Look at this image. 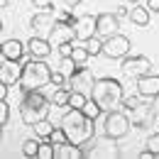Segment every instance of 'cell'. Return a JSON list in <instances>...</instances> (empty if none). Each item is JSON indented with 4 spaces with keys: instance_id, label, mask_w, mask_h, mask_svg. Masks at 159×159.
Wrapping results in <instances>:
<instances>
[{
    "instance_id": "obj_35",
    "label": "cell",
    "mask_w": 159,
    "mask_h": 159,
    "mask_svg": "<svg viewBox=\"0 0 159 159\" xmlns=\"http://www.w3.org/2000/svg\"><path fill=\"white\" fill-rule=\"evenodd\" d=\"M149 103H152V113H154V118L159 120V93H157L152 100H149Z\"/></svg>"
},
{
    "instance_id": "obj_25",
    "label": "cell",
    "mask_w": 159,
    "mask_h": 159,
    "mask_svg": "<svg viewBox=\"0 0 159 159\" xmlns=\"http://www.w3.org/2000/svg\"><path fill=\"white\" fill-rule=\"evenodd\" d=\"M144 149L152 154V157H159V132H152L147 142H144Z\"/></svg>"
},
{
    "instance_id": "obj_40",
    "label": "cell",
    "mask_w": 159,
    "mask_h": 159,
    "mask_svg": "<svg viewBox=\"0 0 159 159\" xmlns=\"http://www.w3.org/2000/svg\"><path fill=\"white\" fill-rule=\"evenodd\" d=\"M5 5H7V0H0V7H5Z\"/></svg>"
},
{
    "instance_id": "obj_19",
    "label": "cell",
    "mask_w": 159,
    "mask_h": 159,
    "mask_svg": "<svg viewBox=\"0 0 159 159\" xmlns=\"http://www.w3.org/2000/svg\"><path fill=\"white\" fill-rule=\"evenodd\" d=\"M130 22L137 25V27H147V25H149V10L142 7V5H135V7L130 10Z\"/></svg>"
},
{
    "instance_id": "obj_2",
    "label": "cell",
    "mask_w": 159,
    "mask_h": 159,
    "mask_svg": "<svg viewBox=\"0 0 159 159\" xmlns=\"http://www.w3.org/2000/svg\"><path fill=\"white\" fill-rule=\"evenodd\" d=\"M91 98L100 105L103 113H110V110H120L122 108V100H125V88L118 79L113 76H105V79H96V86L91 91Z\"/></svg>"
},
{
    "instance_id": "obj_6",
    "label": "cell",
    "mask_w": 159,
    "mask_h": 159,
    "mask_svg": "<svg viewBox=\"0 0 159 159\" xmlns=\"http://www.w3.org/2000/svg\"><path fill=\"white\" fill-rule=\"evenodd\" d=\"M120 69H122V74L125 76H130V79H139V76H144V74H149L152 71V61L147 59L144 54H135V57H122L120 61Z\"/></svg>"
},
{
    "instance_id": "obj_27",
    "label": "cell",
    "mask_w": 159,
    "mask_h": 159,
    "mask_svg": "<svg viewBox=\"0 0 159 159\" xmlns=\"http://www.w3.org/2000/svg\"><path fill=\"white\" fill-rule=\"evenodd\" d=\"M22 152H25V157H37V152H39V137L27 139V142L22 144Z\"/></svg>"
},
{
    "instance_id": "obj_43",
    "label": "cell",
    "mask_w": 159,
    "mask_h": 159,
    "mask_svg": "<svg viewBox=\"0 0 159 159\" xmlns=\"http://www.w3.org/2000/svg\"><path fill=\"white\" fill-rule=\"evenodd\" d=\"M0 32H2V20H0Z\"/></svg>"
},
{
    "instance_id": "obj_42",
    "label": "cell",
    "mask_w": 159,
    "mask_h": 159,
    "mask_svg": "<svg viewBox=\"0 0 159 159\" xmlns=\"http://www.w3.org/2000/svg\"><path fill=\"white\" fill-rule=\"evenodd\" d=\"M0 137H2V125H0Z\"/></svg>"
},
{
    "instance_id": "obj_13",
    "label": "cell",
    "mask_w": 159,
    "mask_h": 159,
    "mask_svg": "<svg viewBox=\"0 0 159 159\" xmlns=\"http://www.w3.org/2000/svg\"><path fill=\"white\" fill-rule=\"evenodd\" d=\"M54 22H57V17H54V7H52V10H37L34 17H32V30L44 37V34L52 32Z\"/></svg>"
},
{
    "instance_id": "obj_14",
    "label": "cell",
    "mask_w": 159,
    "mask_h": 159,
    "mask_svg": "<svg viewBox=\"0 0 159 159\" xmlns=\"http://www.w3.org/2000/svg\"><path fill=\"white\" fill-rule=\"evenodd\" d=\"M74 30H76V39H81V42L96 37V15H81V17H74Z\"/></svg>"
},
{
    "instance_id": "obj_28",
    "label": "cell",
    "mask_w": 159,
    "mask_h": 159,
    "mask_svg": "<svg viewBox=\"0 0 159 159\" xmlns=\"http://www.w3.org/2000/svg\"><path fill=\"white\" fill-rule=\"evenodd\" d=\"M54 88H61V86H66L69 88V76L64 74V71H52V81H49Z\"/></svg>"
},
{
    "instance_id": "obj_30",
    "label": "cell",
    "mask_w": 159,
    "mask_h": 159,
    "mask_svg": "<svg viewBox=\"0 0 159 159\" xmlns=\"http://www.w3.org/2000/svg\"><path fill=\"white\" fill-rule=\"evenodd\" d=\"M139 103H142L139 93H137V96H125V100H122V110H127V113H130V110H132L135 105H139Z\"/></svg>"
},
{
    "instance_id": "obj_18",
    "label": "cell",
    "mask_w": 159,
    "mask_h": 159,
    "mask_svg": "<svg viewBox=\"0 0 159 159\" xmlns=\"http://www.w3.org/2000/svg\"><path fill=\"white\" fill-rule=\"evenodd\" d=\"M25 52H27V47H25L20 39L2 42V57H7V59H17V61H20L22 57H25Z\"/></svg>"
},
{
    "instance_id": "obj_12",
    "label": "cell",
    "mask_w": 159,
    "mask_h": 159,
    "mask_svg": "<svg viewBox=\"0 0 159 159\" xmlns=\"http://www.w3.org/2000/svg\"><path fill=\"white\" fill-rule=\"evenodd\" d=\"M135 86H137V93L142 98L152 100L159 93V74H144V76L135 79Z\"/></svg>"
},
{
    "instance_id": "obj_24",
    "label": "cell",
    "mask_w": 159,
    "mask_h": 159,
    "mask_svg": "<svg viewBox=\"0 0 159 159\" xmlns=\"http://www.w3.org/2000/svg\"><path fill=\"white\" fill-rule=\"evenodd\" d=\"M83 44H86V49H88V54H91V57H96V54H103V42H100L98 34H96V37H91V39H86Z\"/></svg>"
},
{
    "instance_id": "obj_38",
    "label": "cell",
    "mask_w": 159,
    "mask_h": 159,
    "mask_svg": "<svg viewBox=\"0 0 159 159\" xmlns=\"http://www.w3.org/2000/svg\"><path fill=\"white\" fill-rule=\"evenodd\" d=\"M7 88H10V86H5V83L0 81V100H5V98H7Z\"/></svg>"
},
{
    "instance_id": "obj_5",
    "label": "cell",
    "mask_w": 159,
    "mask_h": 159,
    "mask_svg": "<svg viewBox=\"0 0 159 159\" xmlns=\"http://www.w3.org/2000/svg\"><path fill=\"white\" fill-rule=\"evenodd\" d=\"M130 127H132V122H130V115H127V110H110V113H105V120H103V135L110 139V142H118L122 139L127 132H130Z\"/></svg>"
},
{
    "instance_id": "obj_29",
    "label": "cell",
    "mask_w": 159,
    "mask_h": 159,
    "mask_svg": "<svg viewBox=\"0 0 159 159\" xmlns=\"http://www.w3.org/2000/svg\"><path fill=\"white\" fill-rule=\"evenodd\" d=\"M37 157L54 159V144H52V142H42V139H39V152H37Z\"/></svg>"
},
{
    "instance_id": "obj_39",
    "label": "cell",
    "mask_w": 159,
    "mask_h": 159,
    "mask_svg": "<svg viewBox=\"0 0 159 159\" xmlns=\"http://www.w3.org/2000/svg\"><path fill=\"white\" fill-rule=\"evenodd\" d=\"M81 0H64V5H66V7H69V10H74V7H76V5H79Z\"/></svg>"
},
{
    "instance_id": "obj_16",
    "label": "cell",
    "mask_w": 159,
    "mask_h": 159,
    "mask_svg": "<svg viewBox=\"0 0 159 159\" xmlns=\"http://www.w3.org/2000/svg\"><path fill=\"white\" fill-rule=\"evenodd\" d=\"M52 42L47 39V37H42V34H37V37H32V39L27 42V52H30V57H34V59H47L49 54H52Z\"/></svg>"
},
{
    "instance_id": "obj_10",
    "label": "cell",
    "mask_w": 159,
    "mask_h": 159,
    "mask_svg": "<svg viewBox=\"0 0 159 159\" xmlns=\"http://www.w3.org/2000/svg\"><path fill=\"white\" fill-rule=\"evenodd\" d=\"M47 39L52 42V47H59L64 42H76V30H74V22H64V20H57L52 32L47 34Z\"/></svg>"
},
{
    "instance_id": "obj_17",
    "label": "cell",
    "mask_w": 159,
    "mask_h": 159,
    "mask_svg": "<svg viewBox=\"0 0 159 159\" xmlns=\"http://www.w3.org/2000/svg\"><path fill=\"white\" fill-rule=\"evenodd\" d=\"M54 157L57 159H81V157H86V152H83V147L66 139V142L54 144Z\"/></svg>"
},
{
    "instance_id": "obj_34",
    "label": "cell",
    "mask_w": 159,
    "mask_h": 159,
    "mask_svg": "<svg viewBox=\"0 0 159 159\" xmlns=\"http://www.w3.org/2000/svg\"><path fill=\"white\" fill-rule=\"evenodd\" d=\"M32 5L37 10H52L54 7V0H32Z\"/></svg>"
},
{
    "instance_id": "obj_21",
    "label": "cell",
    "mask_w": 159,
    "mask_h": 159,
    "mask_svg": "<svg viewBox=\"0 0 159 159\" xmlns=\"http://www.w3.org/2000/svg\"><path fill=\"white\" fill-rule=\"evenodd\" d=\"M69 59L74 61L76 66H86V61L91 59V54H88V49H86V44H83V42H81V44L74 42V52H71V57H69Z\"/></svg>"
},
{
    "instance_id": "obj_11",
    "label": "cell",
    "mask_w": 159,
    "mask_h": 159,
    "mask_svg": "<svg viewBox=\"0 0 159 159\" xmlns=\"http://www.w3.org/2000/svg\"><path fill=\"white\" fill-rule=\"evenodd\" d=\"M120 32V17L115 12H100L96 15V34L98 37H110Z\"/></svg>"
},
{
    "instance_id": "obj_37",
    "label": "cell",
    "mask_w": 159,
    "mask_h": 159,
    "mask_svg": "<svg viewBox=\"0 0 159 159\" xmlns=\"http://www.w3.org/2000/svg\"><path fill=\"white\" fill-rule=\"evenodd\" d=\"M147 10H149V12H157V15H159V0H147Z\"/></svg>"
},
{
    "instance_id": "obj_23",
    "label": "cell",
    "mask_w": 159,
    "mask_h": 159,
    "mask_svg": "<svg viewBox=\"0 0 159 159\" xmlns=\"http://www.w3.org/2000/svg\"><path fill=\"white\" fill-rule=\"evenodd\" d=\"M81 110H83V115H88L91 120H96L100 113H103V110H100V105H98V103H96L93 98H88V100H86V105H83Z\"/></svg>"
},
{
    "instance_id": "obj_26",
    "label": "cell",
    "mask_w": 159,
    "mask_h": 159,
    "mask_svg": "<svg viewBox=\"0 0 159 159\" xmlns=\"http://www.w3.org/2000/svg\"><path fill=\"white\" fill-rule=\"evenodd\" d=\"M91 98V96H83V93H76V91H71V98H69V108H76L81 110L83 105H86V100Z\"/></svg>"
},
{
    "instance_id": "obj_1",
    "label": "cell",
    "mask_w": 159,
    "mask_h": 159,
    "mask_svg": "<svg viewBox=\"0 0 159 159\" xmlns=\"http://www.w3.org/2000/svg\"><path fill=\"white\" fill-rule=\"evenodd\" d=\"M96 120H91L88 115H83V110H76V108H66V113L61 115V127L66 132L69 142L74 144H91L93 139V132H96Z\"/></svg>"
},
{
    "instance_id": "obj_7",
    "label": "cell",
    "mask_w": 159,
    "mask_h": 159,
    "mask_svg": "<svg viewBox=\"0 0 159 159\" xmlns=\"http://www.w3.org/2000/svg\"><path fill=\"white\" fill-rule=\"evenodd\" d=\"M103 54L108 57V59H122V57H127L130 54V39L125 37V34H110V37H105L103 39Z\"/></svg>"
},
{
    "instance_id": "obj_44",
    "label": "cell",
    "mask_w": 159,
    "mask_h": 159,
    "mask_svg": "<svg viewBox=\"0 0 159 159\" xmlns=\"http://www.w3.org/2000/svg\"><path fill=\"white\" fill-rule=\"evenodd\" d=\"M130 2H139V0H130Z\"/></svg>"
},
{
    "instance_id": "obj_41",
    "label": "cell",
    "mask_w": 159,
    "mask_h": 159,
    "mask_svg": "<svg viewBox=\"0 0 159 159\" xmlns=\"http://www.w3.org/2000/svg\"><path fill=\"white\" fill-rule=\"evenodd\" d=\"M0 57H2V44H0Z\"/></svg>"
},
{
    "instance_id": "obj_3",
    "label": "cell",
    "mask_w": 159,
    "mask_h": 159,
    "mask_svg": "<svg viewBox=\"0 0 159 159\" xmlns=\"http://www.w3.org/2000/svg\"><path fill=\"white\" fill-rule=\"evenodd\" d=\"M52 81V69L44 59H27L22 64V79H20V91H42Z\"/></svg>"
},
{
    "instance_id": "obj_32",
    "label": "cell",
    "mask_w": 159,
    "mask_h": 159,
    "mask_svg": "<svg viewBox=\"0 0 159 159\" xmlns=\"http://www.w3.org/2000/svg\"><path fill=\"white\" fill-rule=\"evenodd\" d=\"M57 49H59V57H61V59H69L71 52H74V42H64V44H59Z\"/></svg>"
},
{
    "instance_id": "obj_4",
    "label": "cell",
    "mask_w": 159,
    "mask_h": 159,
    "mask_svg": "<svg viewBox=\"0 0 159 159\" xmlns=\"http://www.w3.org/2000/svg\"><path fill=\"white\" fill-rule=\"evenodd\" d=\"M49 108H52V100L42 91H27L20 103V118L25 125L32 127V125H37L39 120H44L49 115Z\"/></svg>"
},
{
    "instance_id": "obj_8",
    "label": "cell",
    "mask_w": 159,
    "mask_h": 159,
    "mask_svg": "<svg viewBox=\"0 0 159 159\" xmlns=\"http://www.w3.org/2000/svg\"><path fill=\"white\" fill-rule=\"evenodd\" d=\"M93 86H96V79H93V74H91L86 66H76V71L69 76V88H71V91H76V93L91 96Z\"/></svg>"
},
{
    "instance_id": "obj_22",
    "label": "cell",
    "mask_w": 159,
    "mask_h": 159,
    "mask_svg": "<svg viewBox=\"0 0 159 159\" xmlns=\"http://www.w3.org/2000/svg\"><path fill=\"white\" fill-rule=\"evenodd\" d=\"M34 127V135L42 139V142H49V137H52V132H54V125L49 122V120L44 118V120H39L37 125H32Z\"/></svg>"
},
{
    "instance_id": "obj_9",
    "label": "cell",
    "mask_w": 159,
    "mask_h": 159,
    "mask_svg": "<svg viewBox=\"0 0 159 159\" xmlns=\"http://www.w3.org/2000/svg\"><path fill=\"white\" fill-rule=\"evenodd\" d=\"M20 79H22V64L17 59L2 57L0 59V81L5 86H20Z\"/></svg>"
},
{
    "instance_id": "obj_33",
    "label": "cell",
    "mask_w": 159,
    "mask_h": 159,
    "mask_svg": "<svg viewBox=\"0 0 159 159\" xmlns=\"http://www.w3.org/2000/svg\"><path fill=\"white\" fill-rule=\"evenodd\" d=\"M10 118V105H7V100H0V125H5Z\"/></svg>"
},
{
    "instance_id": "obj_31",
    "label": "cell",
    "mask_w": 159,
    "mask_h": 159,
    "mask_svg": "<svg viewBox=\"0 0 159 159\" xmlns=\"http://www.w3.org/2000/svg\"><path fill=\"white\" fill-rule=\"evenodd\" d=\"M66 132H64V127H54V132H52V137H49V142L52 144H59V142H66Z\"/></svg>"
},
{
    "instance_id": "obj_15",
    "label": "cell",
    "mask_w": 159,
    "mask_h": 159,
    "mask_svg": "<svg viewBox=\"0 0 159 159\" xmlns=\"http://www.w3.org/2000/svg\"><path fill=\"white\" fill-rule=\"evenodd\" d=\"M130 122L135 125V127H147L152 120H154V113H152V103H139V105H135L130 113Z\"/></svg>"
},
{
    "instance_id": "obj_36",
    "label": "cell",
    "mask_w": 159,
    "mask_h": 159,
    "mask_svg": "<svg viewBox=\"0 0 159 159\" xmlns=\"http://www.w3.org/2000/svg\"><path fill=\"white\" fill-rule=\"evenodd\" d=\"M115 15H118L120 20H122V17H130V10H127L125 5H118V10H115Z\"/></svg>"
},
{
    "instance_id": "obj_20",
    "label": "cell",
    "mask_w": 159,
    "mask_h": 159,
    "mask_svg": "<svg viewBox=\"0 0 159 159\" xmlns=\"http://www.w3.org/2000/svg\"><path fill=\"white\" fill-rule=\"evenodd\" d=\"M69 98H71V88H66V86L57 88V91L49 96L52 105H57V108H69Z\"/></svg>"
}]
</instances>
